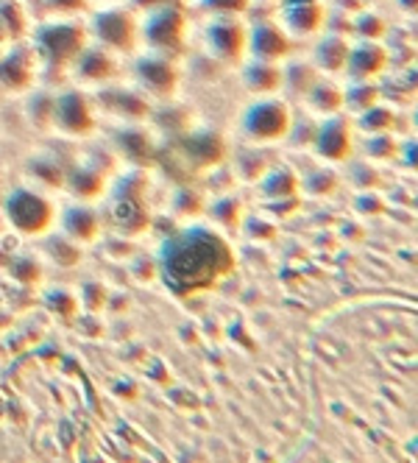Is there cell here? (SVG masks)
I'll use <instances>...</instances> for the list:
<instances>
[{
	"instance_id": "obj_32",
	"label": "cell",
	"mask_w": 418,
	"mask_h": 463,
	"mask_svg": "<svg viewBox=\"0 0 418 463\" xmlns=\"http://www.w3.org/2000/svg\"><path fill=\"white\" fill-rule=\"evenodd\" d=\"M382 101V87L376 81H351L343 87V112L360 115Z\"/></svg>"
},
{
	"instance_id": "obj_35",
	"label": "cell",
	"mask_w": 418,
	"mask_h": 463,
	"mask_svg": "<svg viewBox=\"0 0 418 463\" xmlns=\"http://www.w3.org/2000/svg\"><path fill=\"white\" fill-rule=\"evenodd\" d=\"M351 34L363 43H382L385 37H388V20L376 12L360 9L358 17H351Z\"/></svg>"
},
{
	"instance_id": "obj_23",
	"label": "cell",
	"mask_w": 418,
	"mask_h": 463,
	"mask_svg": "<svg viewBox=\"0 0 418 463\" xmlns=\"http://www.w3.org/2000/svg\"><path fill=\"white\" fill-rule=\"evenodd\" d=\"M240 79L248 92L256 98H265L282 90V64L276 61H263V59H248L240 71Z\"/></svg>"
},
{
	"instance_id": "obj_29",
	"label": "cell",
	"mask_w": 418,
	"mask_h": 463,
	"mask_svg": "<svg viewBox=\"0 0 418 463\" xmlns=\"http://www.w3.org/2000/svg\"><path fill=\"white\" fill-rule=\"evenodd\" d=\"M207 213V195L196 184H179L171 195V215L176 221L192 223Z\"/></svg>"
},
{
	"instance_id": "obj_8",
	"label": "cell",
	"mask_w": 418,
	"mask_h": 463,
	"mask_svg": "<svg viewBox=\"0 0 418 463\" xmlns=\"http://www.w3.org/2000/svg\"><path fill=\"white\" fill-rule=\"evenodd\" d=\"M98 126V109L84 90H61L53 95V128L70 140L89 137Z\"/></svg>"
},
{
	"instance_id": "obj_33",
	"label": "cell",
	"mask_w": 418,
	"mask_h": 463,
	"mask_svg": "<svg viewBox=\"0 0 418 463\" xmlns=\"http://www.w3.org/2000/svg\"><path fill=\"white\" fill-rule=\"evenodd\" d=\"M355 120V118H351ZM399 123V112L388 104H374L371 109L360 112L358 120H355V128H360L363 135H382V131H394Z\"/></svg>"
},
{
	"instance_id": "obj_30",
	"label": "cell",
	"mask_w": 418,
	"mask_h": 463,
	"mask_svg": "<svg viewBox=\"0 0 418 463\" xmlns=\"http://www.w3.org/2000/svg\"><path fill=\"white\" fill-rule=\"evenodd\" d=\"M212 226H220V229H240L243 218H246V210H243V202L237 195H218L215 202H207V213Z\"/></svg>"
},
{
	"instance_id": "obj_6",
	"label": "cell",
	"mask_w": 418,
	"mask_h": 463,
	"mask_svg": "<svg viewBox=\"0 0 418 463\" xmlns=\"http://www.w3.org/2000/svg\"><path fill=\"white\" fill-rule=\"evenodd\" d=\"M140 40L148 45L151 53H163V56L176 59L187 43L184 12L176 4H171L165 9H156V12L145 14V20L140 23Z\"/></svg>"
},
{
	"instance_id": "obj_1",
	"label": "cell",
	"mask_w": 418,
	"mask_h": 463,
	"mask_svg": "<svg viewBox=\"0 0 418 463\" xmlns=\"http://www.w3.org/2000/svg\"><path fill=\"white\" fill-rule=\"evenodd\" d=\"M156 271L179 296L204 293L235 271V251L215 226L190 223L163 241Z\"/></svg>"
},
{
	"instance_id": "obj_31",
	"label": "cell",
	"mask_w": 418,
	"mask_h": 463,
	"mask_svg": "<svg viewBox=\"0 0 418 463\" xmlns=\"http://www.w3.org/2000/svg\"><path fill=\"white\" fill-rule=\"evenodd\" d=\"M0 31H4V37L12 43H23L28 37V12L20 0H0Z\"/></svg>"
},
{
	"instance_id": "obj_38",
	"label": "cell",
	"mask_w": 418,
	"mask_h": 463,
	"mask_svg": "<svg viewBox=\"0 0 418 463\" xmlns=\"http://www.w3.org/2000/svg\"><path fill=\"white\" fill-rule=\"evenodd\" d=\"M28 171L37 182L48 187H64V174H68V168H64L56 156H34L28 165Z\"/></svg>"
},
{
	"instance_id": "obj_3",
	"label": "cell",
	"mask_w": 418,
	"mask_h": 463,
	"mask_svg": "<svg viewBox=\"0 0 418 463\" xmlns=\"http://www.w3.org/2000/svg\"><path fill=\"white\" fill-rule=\"evenodd\" d=\"M89 37L87 28L76 20H51L45 25H40L34 31V40H31V48H34L37 59H40V71L45 73H64L73 68V61L79 59V53L87 48Z\"/></svg>"
},
{
	"instance_id": "obj_16",
	"label": "cell",
	"mask_w": 418,
	"mask_h": 463,
	"mask_svg": "<svg viewBox=\"0 0 418 463\" xmlns=\"http://www.w3.org/2000/svg\"><path fill=\"white\" fill-rule=\"evenodd\" d=\"M391 64V53L382 43H351L343 73L348 81H376Z\"/></svg>"
},
{
	"instance_id": "obj_47",
	"label": "cell",
	"mask_w": 418,
	"mask_h": 463,
	"mask_svg": "<svg viewBox=\"0 0 418 463\" xmlns=\"http://www.w3.org/2000/svg\"><path fill=\"white\" fill-rule=\"evenodd\" d=\"M6 48H9V40L4 37V31H0V53H4Z\"/></svg>"
},
{
	"instance_id": "obj_28",
	"label": "cell",
	"mask_w": 418,
	"mask_h": 463,
	"mask_svg": "<svg viewBox=\"0 0 418 463\" xmlns=\"http://www.w3.org/2000/svg\"><path fill=\"white\" fill-rule=\"evenodd\" d=\"M232 168H235V176L243 182V184H256L265 171L271 168V156L263 146H248V148H240L232 159Z\"/></svg>"
},
{
	"instance_id": "obj_12",
	"label": "cell",
	"mask_w": 418,
	"mask_h": 463,
	"mask_svg": "<svg viewBox=\"0 0 418 463\" xmlns=\"http://www.w3.org/2000/svg\"><path fill=\"white\" fill-rule=\"evenodd\" d=\"M179 154L192 171L204 174L229 159V146L218 131L196 128V131H184V135H179Z\"/></svg>"
},
{
	"instance_id": "obj_25",
	"label": "cell",
	"mask_w": 418,
	"mask_h": 463,
	"mask_svg": "<svg viewBox=\"0 0 418 463\" xmlns=\"http://www.w3.org/2000/svg\"><path fill=\"white\" fill-rule=\"evenodd\" d=\"M260 195L265 202H282V198H296L299 195V174L284 165H271L265 176L256 182Z\"/></svg>"
},
{
	"instance_id": "obj_18",
	"label": "cell",
	"mask_w": 418,
	"mask_h": 463,
	"mask_svg": "<svg viewBox=\"0 0 418 463\" xmlns=\"http://www.w3.org/2000/svg\"><path fill=\"white\" fill-rule=\"evenodd\" d=\"M64 190H68L76 202H98V198L107 195L109 190V174L107 168H101V165L95 162H79L73 165V168H68V174H64Z\"/></svg>"
},
{
	"instance_id": "obj_20",
	"label": "cell",
	"mask_w": 418,
	"mask_h": 463,
	"mask_svg": "<svg viewBox=\"0 0 418 463\" xmlns=\"http://www.w3.org/2000/svg\"><path fill=\"white\" fill-rule=\"evenodd\" d=\"M101 107L120 118L123 123H143L153 115L151 109V98L137 90H123V87H109L101 90Z\"/></svg>"
},
{
	"instance_id": "obj_2",
	"label": "cell",
	"mask_w": 418,
	"mask_h": 463,
	"mask_svg": "<svg viewBox=\"0 0 418 463\" xmlns=\"http://www.w3.org/2000/svg\"><path fill=\"white\" fill-rule=\"evenodd\" d=\"M109 218L123 238H140L153 223L151 179L143 168L128 171L109 190Z\"/></svg>"
},
{
	"instance_id": "obj_44",
	"label": "cell",
	"mask_w": 418,
	"mask_h": 463,
	"mask_svg": "<svg viewBox=\"0 0 418 463\" xmlns=\"http://www.w3.org/2000/svg\"><path fill=\"white\" fill-rule=\"evenodd\" d=\"M45 6L59 17H73L87 9V0H45Z\"/></svg>"
},
{
	"instance_id": "obj_36",
	"label": "cell",
	"mask_w": 418,
	"mask_h": 463,
	"mask_svg": "<svg viewBox=\"0 0 418 463\" xmlns=\"http://www.w3.org/2000/svg\"><path fill=\"white\" fill-rule=\"evenodd\" d=\"M348 165V182L360 193H376V187L382 184V174L376 168V162L371 159H346Z\"/></svg>"
},
{
	"instance_id": "obj_11",
	"label": "cell",
	"mask_w": 418,
	"mask_h": 463,
	"mask_svg": "<svg viewBox=\"0 0 418 463\" xmlns=\"http://www.w3.org/2000/svg\"><path fill=\"white\" fill-rule=\"evenodd\" d=\"M135 79L140 90L148 98H153V101H168V98H173L181 81L176 61L171 56L151 53V51L135 61Z\"/></svg>"
},
{
	"instance_id": "obj_42",
	"label": "cell",
	"mask_w": 418,
	"mask_h": 463,
	"mask_svg": "<svg viewBox=\"0 0 418 463\" xmlns=\"http://www.w3.org/2000/svg\"><path fill=\"white\" fill-rule=\"evenodd\" d=\"M240 229L246 232L248 241H256V243H265V241H274L276 238V223L268 221V218H243Z\"/></svg>"
},
{
	"instance_id": "obj_4",
	"label": "cell",
	"mask_w": 418,
	"mask_h": 463,
	"mask_svg": "<svg viewBox=\"0 0 418 463\" xmlns=\"http://www.w3.org/2000/svg\"><path fill=\"white\" fill-rule=\"evenodd\" d=\"M293 109L287 101L276 95L256 98L254 104H248L240 115V131L246 135L248 143L254 146H274L287 137V128H291Z\"/></svg>"
},
{
	"instance_id": "obj_24",
	"label": "cell",
	"mask_w": 418,
	"mask_h": 463,
	"mask_svg": "<svg viewBox=\"0 0 418 463\" xmlns=\"http://www.w3.org/2000/svg\"><path fill=\"white\" fill-rule=\"evenodd\" d=\"M304 104L310 109V115L315 118H332L343 112V87L327 76H320L312 90L304 95Z\"/></svg>"
},
{
	"instance_id": "obj_41",
	"label": "cell",
	"mask_w": 418,
	"mask_h": 463,
	"mask_svg": "<svg viewBox=\"0 0 418 463\" xmlns=\"http://www.w3.org/2000/svg\"><path fill=\"white\" fill-rule=\"evenodd\" d=\"M9 269H12V277L17 282H25V285H34V282L42 279V262L34 254H20V257H14Z\"/></svg>"
},
{
	"instance_id": "obj_37",
	"label": "cell",
	"mask_w": 418,
	"mask_h": 463,
	"mask_svg": "<svg viewBox=\"0 0 418 463\" xmlns=\"http://www.w3.org/2000/svg\"><path fill=\"white\" fill-rule=\"evenodd\" d=\"M399 143L394 131H382V135H366L363 140V154L371 162H396L399 156Z\"/></svg>"
},
{
	"instance_id": "obj_17",
	"label": "cell",
	"mask_w": 418,
	"mask_h": 463,
	"mask_svg": "<svg viewBox=\"0 0 418 463\" xmlns=\"http://www.w3.org/2000/svg\"><path fill=\"white\" fill-rule=\"evenodd\" d=\"M293 37L279 23H254L248 28V53L251 59H263V61H276L282 64L291 56Z\"/></svg>"
},
{
	"instance_id": "obj_26",
	"label": "cell",
	"mask_w": 418,
	"mask_h": 463,
	"mask_svg": "<svg viewBox=\"0 0 418 463\" xmlns=\"http://www.w3.org/2000/svg\"><path fill=\"white\" fill-rule=\"evenodd\" d=\"M320 79L318 68L310 61V59H293L282 64V90L291 95V98H302L312 90V84Z\"/></svg>"
},
{
	"instance_id": "obj_10",
	"label": "cell",
	"mask_w": 418,
	"mask_h": 463,
	"mask_svg": "<svg viewBox=\"0 0 418 463\" xmlns=\"http://www.w3.org/2000/svg\"><path fill=\"white\" fill-rule=\"evenodd\" d=\"M204 43L220 64H240L248 53V25L240 17H215L204 31Z\"/></svg>"
},
{
	"instance_id": "obj_15",
	"label": "cell",
	"mask_w": 418,
	"mask_h": 463,
	"mask_svg": "<svg viewBox=\"0 0 418 463\" xmlns=\"http://www.w3.org/2000/svg\"><path fill=\"white\" fill-rule=\"evenodd\" d=\"M73 76L81 81V84H89V87H104L109 84L117 71H120V64H117V53L98 45V43H87V48L79 53V59L73 61Z\"/></svg>"
},
{
	"instance_id": "obj_45",
	"label": "cell",
	"mask_w": 418,
	"mask_h": 463,
	"mask_svg": "<svg viewBox=\"0 0 418 463\" xmlns=\"http://www.w3.org/2000/svg\"><path fill=\"white\" fill-rule=\"evenodd\" d=\"M128 4H132V9L140 14H151L156 9H165V6L176 4V0H128Z\"/></svg>"
},
{
	"instance_id": "obj_21",
	"label": "cell",
	"mask_w": 418,
	"mask_h": 463,
	"mask_svg": "<svg viewBox=\"0 0 418 463\" xmlns=\"http://www.w3.org/2000/svg\"><path fill=\"white\" fill-rule=\"evenodd\" d=\"M115 148L123 159H128L135 168H143V171L151 162H156V143L148 131L140 128V123H125L123 128H117Z\"/></svg>"
},
{
	"instance_id": "obj_19",
	"label": "cell",
	"mask_w": 418,
	"mask_h": 463,
	"mask_svg": "<svg viewBox=\"0 0 418 463\" xmlns=\"http://www.w3.org/2000/svg\"><path fill=\"white\" fill-rule=\"evenodd\" d=\"M101 215L92 204L87 202H73L61 210L59 215V232H64L70 241L81 243V246H92L101 238Z\"/></svg>"
},
{
	"instance_id": "obj_48",
	"label": "cell",
	"mask_w": 418,
	"mask_h": 463,
	"mask_svg": "<svg viewBox=\"0 0 418 463\" xmlns=\"http://www.w3.org/2000/svg\"><path fill=\"white\" fill-rule=\"evenodd\" d=\"M260 4H274V0H260Z\"/></svg>"
},
{
	"instance_id": "obj_7",
	"label": "cell",
	"mask_w": 418,
	"mask_h": 463,
	"mask_svg": "<svg viewBox=\"0 0 418 463\" xmlns=\"http://www.w3.org/2000/svg\"><path fill=\"white\" fill-rule=\"evenodd\" d=\"M89 31L98 45L115 53H132L140 43V17L132 6H109L92 17Z\"/></svg>"
},
{
	"instance_id": "obj_22",
	"label": "cell",
	"mask_w": 418,
	"mask_h": 463,
	"mask_svg": "<svg viewBox=\"0 0 418 463\" xmlns=\"http://www.w3.org/2000/svg\"><path fill=\"white\" fill-rule=\"evenodd\" d=\"M348 37L346 34H335V31H330V34H324L315 48H312V64L318 68L320 76H338L343 73L346 68V59H348Z\"/></svg>"
},
{
	"instance_id": "obj_9",
	"label": "cell",
	"mask_w": 418,
	"mask_h": 463,
	"mask_svg": "<svg viewBox=\"0 0 418 463\" xmlns=\"http://www.w3.org/2000/svg\"><path fill=\"white\" fill-rule=\"evenodd\" d=\"M40 76V59L31 45L12 43L0 53V92L4 95H25L34 90Z\"/></svg>"
},
{
	"instance_id": "obj_39",
	"label": "cell",
	"mask_w": 418,
	"mask_h": 463,
	"mask_svg": "<svg viewBox=\"0 0 418 463\" xmlns=\"http://www.w3.org/2000/svg\"><path fill=\"white\" fill-rule=\"evenodd\" d=\"M25 115L34 128H53V95L48 90H40L28 98Z\"/></svg>"
},
{
	"instance_id": "obj_46",
	"label": "cell",
	"mask_w": 418,
	"mask_h": 463,
	"mask_svg": "<svg viewBox=\"0 0 418 463\" xmlns=\"http://www.w3.org/2000/svg\"><path fill=\"white\" fill-rule=\"evenodd\" d=\"M396 6H399L402 12L413 14V12H415V0H396Z\"/></svg>"
},
{
	"instance_id": "obj_40",
	"label": "cell",
	"mask_w": 418,
	"mask_h": 463,
	"mask_svg": "<svg viewBox=\"0 0 418 463\" xmlns=\"http://www.w3.org/2000/svg\"><path fill=\"white\" fill-rule=\"evenodd\" d=\"M315 135H318V118H310V115H293L291 120V128H287V143L293 148H312L315 143Z\"/></svg>"
},
{
	"instance_id": "obj_13",
	"label": "cell",
	"mask_w": 418,
	"mask_h": 463,
	"mask_svg": "<svg viewBox=\"0 0 418 463\" xmlns=\"http://www.w3.org/2000/svg\"><path fill=\"white\" fill-rule=\"evenodd\" d=\"M312 148L330 165H343L346 159H351V154H355V120L348 115L320 118Z\"/></svg>"
},
{
	"instance_id": "obj_43",
	"label": "cell",
	"mask_w": 418,
	"mask_h": 463,
	"mask_svg": "<svg viewBox=\"0 0 418 463\" xmlns=\"http://www.w3.org/2000/svg\"><path fill=\"white\" fill-rule=\"evenodd\" d=\"M201 4L215 17H243L254 0H201Z\"/></svg>"
},
{
	"instance_id": "obj_14",
	"label": "cell",
	"mask_w": 418,
	"mask_h": 463,
	"mask_svg": "<svg viewBox=\"0 0 418 463\" xmlns=\"http://www.w3.org/2000/svg\"><path fill=\"white\" fill-rule=\"evenodd\" d=\"M279 25L291 37H315L327 23L324 0H276Z\"/></svg>"
},
{
	"instance_id": "obj_34",
	"label": "cell",
	"mask_w": 418,
	"mask_h": 463,
	"mask_svg": "<svg viewBox=\"0 0 418 463\" xmlns=\"http://www.w3.org/2000/svg\"><path fill=\"white\" fill-rule=\"evenodd\" d=\"M340 187V174L330 165L324 168H312L307 176H299V193L310 195V198H327Z\"/></svg>"
},
{
	"instance_id": "obj_5",
	"label": "cell",
	"mask_w": 418,
	"mask_h": 463,
	"mask_svg": "<svg viewBox=\"0 0 418 463\" xmlns=\"http://www.w3.org/2000/svg\"><path fill=\"white\" fill-rule=\"evenodd\" d=\"M4 213H6L9 226L23 238H42L56 223L53 202L45 193L31 190V187L12 190L4 202Z\"/></svg>"
},
{
	"instance_id": "obj_27",
	"label": "cell",
	"mask_w": 418,
	"mask_h": 463,
	"mask_svg": "<svg viewBox=\"0 0 418 463\" xmlns=\"http://www.w3.org/2000/svg\"><path fill=\"white\" fill-rule=\"evenodd\" d=\"M42 251L45 257H51L59 269H76L81 266V260H84V246L70 241L64 232H45L42 235Z\"/></svg>"
}]
</instances>
